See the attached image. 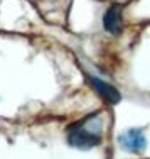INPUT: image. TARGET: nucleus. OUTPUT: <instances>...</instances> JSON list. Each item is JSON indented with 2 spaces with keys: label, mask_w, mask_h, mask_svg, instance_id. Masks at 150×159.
Here are the masks:
<instances>
[{
  "label": "nucleus",
  "mask_w": 150,
  "mask_h": 159,
  "mask_svg": "<svg viewBox=\"0 0 150 159\" xmlns=\"http://www.w3.org/2000/svg\"><path fill=\"white\" fill-rule=\"evenodd\" d=\"M67 142L78 149H91L101 142V120L98 115H89L83 122L69 129Z\"/></svg>",
  "instance_id": "f257e3e1"
},
{
  "label": "nucleus",
  "mask_w": 150,
  "mask_h": 159,
  "mask_svg": "<svg viewBox=\"0 0 150 159\" xmlns=\"http://www.w3.org/2000/svg\"><path fill=\"white\" fill-rule=\"evenodd\" d=\"M118 142L128 152H142L147 147V139L142 129H128L118 137Z\"/></svg>",
  "instance_id": "f03ea898"
},
{
  "label": "nucleus",
  "mask_w": 150,
  "mask_h": 159,
  "mask_svg": "<svg viewBox=\"0 0 150 159\" xmlns=\"http://www.w3.org/2000/svg\"><path fill=\"white\" fill-rule=\"evenodd\" d=\"M103 27L106 32L113 34V36H118L123 29V17H122V5L115 3L110 9L105 12L103 17Z\"/></svg>",
  "instance_id": "7ed1b4c3"
},
{
  "label": "nucleus",
  "mask_w": 150,
  "mask_h": 159,
  "mask_svg": "<svg viewBox=\"0 0 150 159\" xmlns=\"http://www.w3.org/2000/svg\"><path fill=\"white\" fill-rule=\"evenodd\" d=\"M88 80L91 81V85L95 86V90L98 92V95L103 98L106 103L115 105V103H118V102L122 100L120 92L115 88L113 85H110V83L103 81V80H100V78H96V76H91V75H88Z\"/></svg>",
  "instance_id": "20e7f679"
}]
</instances>
